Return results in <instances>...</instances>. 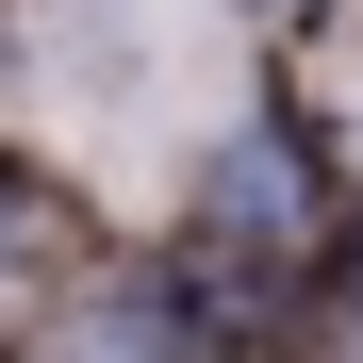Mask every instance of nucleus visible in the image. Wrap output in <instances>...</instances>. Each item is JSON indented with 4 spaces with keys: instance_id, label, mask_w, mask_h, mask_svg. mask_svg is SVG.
<instances>
[{
    "instance_id": "1",
    "label": "nucleus",
    "mask_w": 363,
    "mask_h": 363,
    "mask_svg": "<svg viewBox=\"0 0 363 363\" xmlns=\"http://www.w3.org/2000/svg\"><path fill=\"white\" fill-rule=\"evenodd\" d=\"M17 231H33V215H17V199H0V264H17Z\"/></svg>"
}]
</instances>
